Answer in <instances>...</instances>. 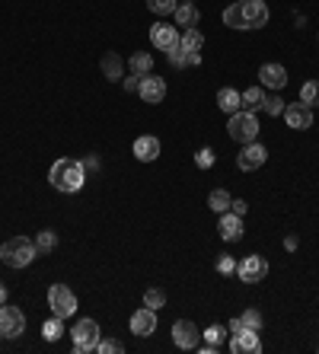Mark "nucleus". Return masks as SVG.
<instances>
[{
  "instance_id": "f257e3e1",
  "label": "nucleus",
  "mask_w": 319,
  "mask_h": 354,
  "mask_svg": "<svg viewBox=\"0 0 319 354\" xmlns=\"http://www.w3.org/2000/svg\"><path fill=\"white\" fill-rule=\"evenodd\" d=\"M48 182L55 185L57 192L74 195V192L83 189V182H86V166H83L80 160H74V157H61L55 166H51Z\"/></svg>"
},
{
  "instance_id": "f03ea898",
  "label": "nucleus",
  "mask_w": 319,
  "mask_h": 354,
  "mask_svg": "<svg viewBox=\"0 0 319 354\" xmlns=\"http://www.w3.org/2000/svg\"><path fill=\"white\" fill-rule=\"evenodd\" d=\"M35 256H39V249H35V239H29V236H10L0 246V259L10 268H26V265H33Z\"/></svg>"
},
{
  "instance_id": "7ed1b4c3",
  "label": "nucleus",
  "mask_w": 319,
  "mask_h": 354,
  "mask_svg": "<svg viewBox=\"0 0 319 354\" xmlns=\"http://www.w3.org/2000/svg\"><path fill=\"white\" fill-rule=\"evenodd\" d=\"M227 134L237 140V144H253V140L259 138V118H255V112H246V109L233 112L227 122Z\"/></svg>"
},
{
  "instance_id": "20e7f679",
  "label": "nucleus",
  "mask_w": 319,
  "mask_h": 354,
  "mask_svg": "<svg viewBox=\"0 0 319 354\" xmlns=\"http://www.w3.org/2000/svg\"><path fill=\"white\" fill-rule=\"evenodd\" d=\"M71 338H74V351L77 354H86V351H96V345H99V322L96 319H80L71 329Z\"/></svg>"
},
{
  "instance_id": "39448f33",
  "label": "nucleus",
  "mask_w": 319,
  "mask_h": 354,
  "mask_svg": "<svg viewBox=\"0 0 319 354\" xmlns=\"http://www.w3.org/2000/svg\"><path fill=\"white\" fill-rule=\"evenodd\" d=\"M48 306H51V313L61 316V319L74 316L77 313V297H74V290L67 288V284H51V288H48Z\"/></svg>"
},
{
  "instance_id": "423d86ee",
  "label": "nucleus",
  "mask_w": 319,
  "mask_h": 354,
  "mask_svg": "<svg viewBox=\"0 0 319 354\" xmlns=\"http://www.w3.org/2000/svg\"><path fill=\"white\" fill-rule=\"evenodd\" d=\"M26 332V316L19 306L0 304V338H19Z\"/></svg>"
},
{
  "instance_id": "0eeeda50",
  "label": "nucleus",
  "mask_w": 319,
  "mask_h": 354,
  "mask_svg": "<svg viewBox=\"0 0 319 354\" xmlns=\"http://www.w3.org/2000/svg\"><path fill=\"white\" fill-rule=\"evenodd\" d=\"M172 342H176V348H182V351H192V348H198V342H201V329H198L192 319H176L172 322Z\"/></svg>"
},
{
  "instance_id": "6e6552de",
  "label": "nucleus",
  "mask_w": 319,
  "mask_h": 354,
  "mask_svg": "<svg viewBox=\"0 0 319 354\" xmlns=\"http://www.w3.org/2000/svg\"><path fill=\"white\" fill-rule=\"evenodd\" d=\"M237 274L243 284H259V281H265V274H268V262H265L262 256H246L243 262L237 265Z\"/></svg>"
},
{
  "instance_id": "1a4fd4ad",
  "label": "nucleus",
  "mask_w": 319,
  "mask_h": 354,
  "mask_svg": "<svg viewBox=\"0 0 319 354\" xmlns=\"http://www.w3.org/2000/svg\"><path fill=\"white\" fill-rule=\"evenodd\" d=\"M239 13H243L246 29H262L268 23V7L265 0H239Z\"/></svg>"
},
{
  "instance_id": "9d476101",
  "label": "nucleus",
  "mask_w": 319,
  "mask_h": 354,
  "mask_svg": "<svg viewBox=\"0 0 319 354\" xmlns=\"http://www.w3.org/2000/svg\"><path fill=\"white\" fill-rule=\"evenodd\" d=\"M265 160H268V150H265L259 140H253V144H243V150L237 153V166L243 169V173H253V169H259Z\"/></svg>"
},
{
  "instance_id": "9b49d317",
  "label": "nucleus",
  "mask_w": 319,
  "mask_h": 354,
  "mask_svg": "<svg viewBox=\"0 0 319 354\" xmlns=\"http://www.w3.org/2000/svg\"><path fill=\"white\" fill-rule=\"evenodd\" d=\"M138 96L144 99V102H150V106L163 102L166 99V80L163 77H154V74H144L140 83H138Z\"/></svg>"
},
{
  "instance_id": "f8f14e48",
  "label": "nucleus",
  "mask_w": 319,
  "mask_h": 354,
  "mask_svg": "<svg viewBox=\"0 0 319 354\" xmlns=\"http://www.w3.org/2000/svg\"><path fill=\"white\" fill-rule=\"evenodd\" d=\"M284 122L287 128H294V131H307V128H313V109L303 106V102H291V106H284Z\"/></svg>"
},
{
  "instance_id": "ddd939ff",
  "label": "nucleus",
  "mask_w": 319,
  "mask_h": 354,
  "mask_svg": "<svg viewBox=\"0 0 319 354\" xmlns=\"http://www.w3.org/2000/svg\"><path fill=\"white\" fill-rule=\"evenodd\" d=\"M150 45H154V48H160V51L176 48V45H179V29H176V26H170V23L150 26Z\"/></svg>"
},
{
  "instance_id": "4468645a",
  "label": "nucleus",
  "mask_w": 319,
  "mask_h": 354,
  "mask_svg": "<svg viewBox=\"0 0 319 354\" xmlns=\"http://www.w3.org/2000/svg\"><path fill=\"white\" fill-rule=\"evenodd\" d=\"M230 351H233V354H255V351H262V338H259V332H255V329H243V332H237V335H230Z\"/></svg>"
},
{
  "instance_id": "2eb2a0df",
  "label": "nucleus",
  "mask_w": 319,
  "mask_h": 354,
  "mask_svg": "<svg viewBox=\"0 0 319 354\" xmlns=\"http://www.w3.org/2000/svg\"><path fill=\"white\" fill-rule=\"evenodd\" d=\"M128 326H131V332H134V335H140V338L154 335V332H156V310H150V306H140V310H134Z\"/></svg>"
},
{
  "instance_id": "dca6fc26",
  "label": "nucleus",
  "mask_w": 319,
  "mask_h": 354,
  "mask_svg": "<svg viewBox=\"0 0 319 354\" xmlns=\"http://www.w3.org/2000/svg\"><path fill=\"white\" fill-rule=\"evenodd\" d=\"M217 230H221V239H227V243H239L243 239V217H237L233 211H224L221 221H217Z\"/></svg>"
},
{
  "instance_id": "f3484780",
  "label": "nucleus",
  "mask_w": 319,
  "mask_h": 354,
  "mask_svg": "<svg viewBox=\"0 0 319 354\" xmlns=\"http://www.w3.org/2000/svg\"><path fill=\"white\" fill-rule=\"evenodd\" d=\"M134 160H140V163H154L156 157H160V138H154V134H140L138 140H134Z\"/></svg>"
},
{
  "instance_id": "a211bd4d",
  "label": "nucleus",
  "mask_w": 319,
  "mask_h": 354,
  "mask_svg": "<svg viewBox=\"0 0 319 354\" xmlns=\"http://www.w3.org/2000/svg\"><path fill=\"white\" fill-rule=\"evenodd\" d=\"M259 77H262V86H268V90H281V86H287V71L281 64H262L259 67Z\"/></svg>"
},
{
  "instance_id": "6ab92c4d",
  "label": "nucleus",
  "mask_w": 319,
  "mask_h": 354,
  "mask_svg": "<svg viewBox=\"0 0 319 354\" xmlns=\"http://www.w3.org/2000/svg\"><path fill=\"white\" fill-rule=\"evenodd\" d=\"M166 58H170L172 67H198L201 64V51H185L182 45H176V48L166 51Z\"/></svg>"
},
{
  "instance_id": "aec40b11",
  "label": "nucleus",
  "mask_w": 319,
  "mask_h": 354,
  "mask_svg": "<svg viewBox=\"0 0 319 354\" xmlns=\"http://www.w3.org/2000/svg\"><path fill=\"white\" fill-rule=\"evenodd\" d=\"M217 106H221V112L233 115V112L243 109V96H239L233 86H221V90H217Z\"/></svg>"
},
{
  "instance_id": "412c9836",
  "label": "nucleus",
  "mask_w": 319,
  "mask_h": 354,
  "mask_svg": "<svg viewBox=\"0 0 319 354\" xmlns=\"http://www.w3.org/2000/svg\"><path fill=\"white\" fill-rule=\"evenodd\" d=\"M99 67H102V77H106L109 83H118L122 80V74H125V61L115 55V51H109L106 58L99 61Z\"/></svg>"
},
{
  "instance_id": "4be33fe9",
  "label": "nucleus",
  "mask_w": 319,
  "mask_h": 354,
  "mask_svg": "<svg viewBox=\"0 0 319 354\" xmlns=\"http://www.w3.org/2000/svg\"><path fill=\"white\" fill-rule=\"evenodd\" d=\"M201 335H205V348H201V351H205V354H214L217 348L224 345V342H227L230 329H227V326H211V329H205Z\"/></svg>"
},
{
  "instance_id": "5701e85b",
  "label": "nucleus",
  "mask_w": 319,
  "mask_h": 354,
  "mask_svg": "<svg viewBox=\"0 0 319 354\" xmlns=\"http://www.w3.org/2000/svg\"><path fill=\"white\" fill-rule=\"evenodd\" d=\"M172 17H176V26H185V29H195V26H198V19H201V13H198V7H195V3H179Z\"/></svg>"
},
{
  "instance_id": "b1692460",
  "label": "nucleus",
  "mask_w": 319,
  "mask_h": 354,
  "mask_svg": "<svg viewBox=\"0 0 319 354\" xmlns=\"http://www.w3.org/2000/svg\"><path fill=\"white\" fill-rule=\"evenodd\" d=\"M128 67H131V74L144 77L154 71V55H147V51H134L131 58H128Z\"/></svg>"
},
{
  "instance_id": "393cba45",
  "label": "nucleus",
  "mask_w": 319,
  "mask_h": 354,
  "mask_svg": "<svg viewBox=\"0 0 319 354\" xmlns=\"http://www.w3.org/2000/svg\"><path fill=\"white\" fill-rule=\"evenodd\" d=\"M230 192L227 189H214L211 195H208V207H211L214 214H224V211H230Z\"/></svg>"
},
{
  "instance_id": "a878e982",
  "label": "nucleus",
  "mask_w": 319,
  "mask_h": 354,
  "mask_svg": "<svg viewBox=\"0 0 319 354\" xmlns=\"http://www.w3.org/2000/svg\"><path fill=\"white\" fill-rule=\"evenodd\" d=\"M239 96H243V109H246V112H255V109H262L265 90H262V86H249V90H243Z\"/></svg>"
},
{
  "instance_id": "bb28decb",
  "label": "nucleus",
  "mask_w": 319,
  "mask_h": 354,
  "mask_svg": "<svg viewBox=\"0 0 319 354\" xmlns=\"http://www.w3.org/2000/svg\"><path fill=\"white\" fill-rule=\"evenodd\" d=\"M179 45L185 51H201L205 48V35L198 32V29H185V32L179 35Z\"/></svg>"
},
{
  "instance_id": "cd10ccee",
  "label": "nucleus",
  "mask_w": 319,
  "mask_h": 354,
  "mask_svg": "<svg viewBox=\"0 0 319 354\" xmlns=\"http://www.w3.org/2000/svg\"><path fill=\"white\" fill-rule=\"evenodd\" d=\"M300 102L303 106H310V109H316L319 106V80H307L300 86Z\"/></svg>"
},
{
  "instance_id": "c85d7f7f",
  "label": "nucleus",
  "mask_w": 319,
  "mask_h": 354,
  "mask_svg": "<svg viewBox=\"0 0 319 354\" xmlns=\"http://www.w3.org/2000/svg\"><path fill=\"white\" fill-rule=\"evenodd\" d=\"M42 335H45V342H57V338L64 335V319H61V316H51V319L42 326Z\"/></svg>"
},
{
  "instance_id": "c756f323",
  "label": "nucleus",
  "mask_w": 319,
  "mask_h": 354,
  "mask_svg": "<svg viewBox=\"0 0 319 354\" xmlns=\"http://www.w3.org/2000/svg\"><path fill=\"white\" fill-rule=\"evenodd\" d=\"M55 246H57V233L55 230H42L39 236H35V249H39V256H48Z\"/></svg>"
},
{
  "instance_id": "7c9ffc66",
  "label": "nucleus",
  "mask_w": 319,
  "mask_h": 354,
  "mask_svg": "<svg viewBox=\"0 0 319 354\" xmlns=\"http://www.w3.org/2000/svg\"><path fill=\"white\" fill-rule=\"evenodd\" d=\"M262 112H265V115H281V112H284V99H281L278 93H265Z\"/></svg>"
},
{
  "instance_id": "2f4dec72",
  "label": "nucleus",
  "mask_w": 319,
  "mask_h": 354,
  "mask_svg": "<svg viewBox=\"0 0 319 354\" xmlns=\"http://www.w3.org/2000/svg\"><path fill=\"white\" fill-rule=\"evenodd\" d=\"M176 7H179V0H147V10L156 17H170V13H176Z\"/></svg>"
},
{
  "instance_id": "473e14b6",
  "label": "nucleus",
  "mask_w": 319,
  "mask_h": 354,
  "mask_svg": "<svg viewBox=\"0 0 319 354\" xmlns=\"http://www.w3.org/2000/svg\"><path fill=\"white\" fill-rule=\"evenodd\" d=\"M224 26H230V29H246L243 13H239V3H230V7L224 10Z\"/></svg>"
},
{
  "instance_id": "72a5a7b5",
  "label": "nucleus",
  "mask_w": 319,
  "mask_h": 354,
  "mask_svg": "<svg viewBox=\"0 0 319 354\" xmlns=\"http://www.w3.org/2000/svg\"><path fill=\"white\" fill-rule=\"evenodd\" d=\"M144 306H150V310H163V306H166V294L160 288H150L147 294H144Z\"/></svg>"
},
{
  "instance_id": "f704fd0d",
  "label": "nucleus",
  "mask_w": 319,
  "mask_h": 354,
  "mask_svg": "<svg viewBox=\"0 0 319 354\" xmlns=\"http://www.w3.org/2000/svg\"><path fill=\"white\" fill-rule=\"evenodd\" d=\"M239 319H243V326H246V329H255V332H262V313H259L255 306H249V310H246V313L239 316Z\"/></svg>"
},
{
  "instance_id": "c9c22d12",
  "label": "nucleus",
  "mask_w": 319,
  "mask_h": 354,
  "mask_svg": "<svg viewBox=\"0 0 319 354\" xmlns=\"http://www.w3.org/2000/svg\"><path fill=\"white\" fill-rule=\"evenodd\" d=\"M99 354H122L125 345L118 342V338H99V345H96Z\"/></svg>"
},
{
  "instance_id": "e433bc0d",
  "label": "nucleus",
  "mask_w": 319,
  "mask_h": 354,
  "mask_svg": "<svg viewBox=\"0 0 319 354\" xmlns=\"http://www.w3.org/2000/svg\"><path fill=\"white\" fill-rule=\"evenodd\" d=\"M214 160H217V157H214V150H211V147H201V150L195 153V166H198V169H211Z\"/></svg>"
},
{
  "instance_id": "4c0bfd02",
  "label": "nucleus",
  "mask_w": 319,
  "mask_h": 354,
  "mask_svg": "<svg viewBox=\"0 0 319 354\" xmlns=\"http://www.w3.org/2000/svg\"><path fill=\"white\" fill-rule=\"evenodd\" d=\"M217 272H221V274H233V272H237L233 256H221V259H217Z\"/></svg>"
},
{
  "instance_id": "58836bf2",
  "label": "nucleus",
  "mask_w": 319,
  "mask_h": 354,
  "mask_svg": "<svg viewBox=\"0 0 319 354\" xmlns=\"http://www.w3.org/2000/svg\"><path fill=\"white\" fill-rule=\"evenodd\" d=\"M246 207H249V205H246V201H239V198H237V201H230V211H233L237 217L246 214Z\"/></svg>"
},
{
  "instance_id": "ea45409f",
  "label": "nucleus",
  "mask_w": 319,
  "mask_h": 354,
  "mask_svg": "<svg viewBox=\"0 0 319 354\" xmlns=\"http://www.w3.org/2000/svg\"><path fill=\"white\" fill-rule=\"evenodd\" d=\"M138 83H140V77H138V74H134V77H125V90L134 93V90H138Z\"/></svg>"
},
{
  "instance_id": "a19ab883",
  "label": "nucleus",
  "mask_w": 319,
  "mask_h": 354,
  "mask_svg": "<svg viewBox=\"0 0 319 354\" xmlns=\"http://www.w3.org/2000/svg\"><path fill=\"white\" fill-rule=\"evenodd\" d=\"M227 329H230V335H237V332H243L246 326H243V319H239V316H237V319H230V326H227Z\"/></svg>"
},
{
  "instance_id": "79ce46f5",
  "label": "nucleus",
  "mask_w": 319,
  "mask_h": 354,
  "mask_svg": "<svg viewBox=\"0 0 319 354\" xmlns=\"http://www.w3.org/2000/svg\"><path fill=\"white\" fill-rule=\"evenodd\" d=\"M297 246H300V239H297V236H284V249H287V252H294Z\"/></svg>"
},
{
  "instance_id": "37998d69",
  "label": "nucleus",
  "mask_w": 319,
  "mask_h": 354,
  "mask_svg": "<svg viewBox=\"0 0 319 354\" xmlns=\"http://www.w3.org/2000/svg\"><path fill=\"white\" fill-rule=\"evenodd\" d=\"M83 166H86V169H99V157H86V163Z\"/></svg>"
},
{
  "instance_id": "c03bdc74",
  "label": "nucleus",
  "mask_w": 319,
  "mask_h": 354,
  "mask_svg": "<svg viewBox=\"0 0 319 354\" xmlns=\"http://www.w3.org/2000/svg\"><path fill=\"white\" fill-rule=\"evenodd\" d=\"M7 297H10L7 294V284H0V304H7Z\"/></svg>"
},
{
  "instance_id": "a18cd8bd",
  "label": "nucleus",
  "mask_w": 319,
  "mask_h": 354,
  "mask_svg": "<svg viewBox=\"0 0 319 354\" xmlns=\"http://www.w3.org/2000/svg\"><path fill=\"white\" fill-rule=\"evenodd\" d=\"M182 3H192V0H182Z\"/></svg>"
}]
</instances>
